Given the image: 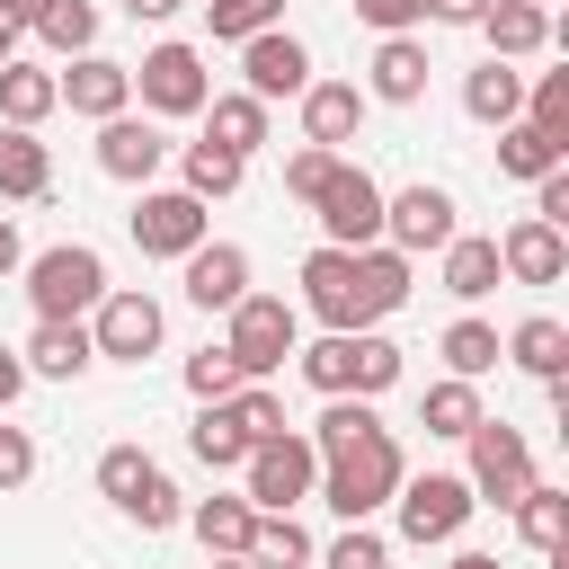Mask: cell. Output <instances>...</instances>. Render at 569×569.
Wrapping results in <instances>:
<instances>
[{"mask_svg":"<svg viewBox=\"0 0 569 569\" xmlns=\"http://www.w3.org/2000/svg\"><path fill=\"white\" fill-rule=\"evenodd\" d=\"M445 569H498V551H453Z\"/></svg>","mask_w":569,"mask_h":569,"instance_id":"11a10c76","label":"cell"},{"mask_svg":"<svg viewBox=\"0 0 569 569\" xmlns=\"http://www.w3.org/2000/svg\"><path fill=\"white\" fill-rule=\"evenodd\" d=\"M480 418H489V409H480V382H453V373L427 382V400H418V427H427V436H453V445H462Z\"/></svg>","mask_w":569,"mask_h":569,"instance_id":"f546056e","label":"cell"},{"mask_svg":"<svg viewBox=\"0 0 569 569\" xmlns=\"http://www.w3.org/2000/svg\"><path fill=\"white\" fill-rule=\"evenodd\" d=\"M489 0H427V27H480Z\"/></svg>","mask_w":569,"mask_h":569,"instance_id":"681fc988","label":"cell"},{"mask_svg":"<svg viewBox=\"0 0 569 569\" xmlns=\"http://www.w3.org/2000/svg\"><path fill=\"white\" fill-rule=\"evenodd\" d=\"M507 516H516V533H525V542H533L542 560H551V551L569 542V498H560L551 480H533V489H525V498H516Z\"/></svg>","mask_w":569,"mask_h":569,"instance_id":"836d02e7","label":"cell"},{"mask_svg":"<svg viewBox=\"0 0 569 569\" xmlns=\"http://www.w3.org/2000/svg\"><path fill=\"white\" fill-rule=\"evenodd\" d=\"M462 445H471V471H462V480H471L480 507H516V498L533 489V445H525L507 418H480Z\"/></svg>","mask_w":569,"mask_h":569,"instance_id":"4fadbf2b","label":"cell"},{"mask_svg":"<svg viewBox=\"0 0 569 569\" xmlns=\"http://www.w3.org/2000/svg\"><path fill=\"white\" fill-rule=\"evenodd\" d=\"M187 525H196V542H204V560H249V533H258V507H249V498H196V507H187Z\"/></svg>","mask_w":569,"mask_h":569,"instance_id":"cb8c5ba5","label":"cell"},{"mask_svg":"<svg viewBox=\"0 0 569 569\" xmlns=\"http://www.w3.org/2000/svg\"><path fill=\"white\" fill-rule=\"evenodd\" d=\"M27 480H36V436L0 427V489H27Z\"/></svg>","mask_w":569,"mask_h":569,"instance_id":"7dc6e473","label":"cell"},{"mask_svg":"<svg viewBox=\"0 0 569 569\" xmlns=\"http://www.w3.org/2000/svg\"><path fill=\"white\" fill-rule=\"evenodd\" d=\"M311 222H320V249H373L382 240V178L365 160H338V178L311 196Z\"/></svg>","mask_w":569,"mask_h":569,"instance_id":"52a82bcc","label":"cell"},{"mask_svg":"<svg viewBox=\"0 0 569 569\" xmlns=\"http://www.w3.org/2000/svg\"><path fill=\"white\" fill-rule=\"evenodd\" d=\"M533 9H551V0H533Z\"/></svg>","mask_w":569,"mask_h":569,"instance_id":"680465c9","label":"cell"},{"mask_svg":"<svg viewBox=\"0 0 569 569\" xmlns=\"http://www.w3.org/2000/svg\"><path fill=\"white\" fill-rule=\"evenodd\" d=\"M160 338H169V311H160V293L107 284V302L89 311V347H98L107 365H142V356H160Z\"/></svg>","mask_w":569,"mask_h":569,"instance_id":"30bf717a","label":"cell"},{"mask_svg":"<svg viewBox=\"0 0 569 569\" xmlns=\"http://www.w3.org/2000/svg\"><path fill=\"white\" fill-rule=\"evenodd\" d=\"M560 160H569V151H560L551 133H533L525 116H516V124H498V178H551Z\"/></svg>","mask_w":569,"mask_h":569,"instance_id":"e575fe53","label":"cell"},{"mask_svg":"<svg viewBox=\"0 0 569 569\" xmlns=\"http://www.w3.org/2000/svg\"><path fill=\"white\" fill-rule=\"evenodd\" d=\"M240 89H249L258 107L302 98V89H311V44H302V36H284V27L249 36V44H240Z\"/></svg>","mask_w":569,"mask_h":569,"instance_id":"5bb4252c","label":"cell"},{"mask_svg":"<svg viewBox=\"0 0 569 569\" xmlns=\"http://www.w3.org/2000/svg\"><path fill=\"white\" fill-rule=\"evenodd\" d=\"M400 480H409L400 436H391V427H365V436H347V445H329V453H320L311 498H329V507H338V525H373V516L391 507V489H400Z\"/></svg>","mask_w":569,"mask_h":569,"instance_id":"6da1fadb","label":"cell"},{"mask_svg":"<svg viewBox=\"0 0 569 569\" xmlns=\"http://www.w3.org/2000/svg\"><path fill=\"white\" fill-rule=\"evenodd\" d=\"M213 569H249V560H213Z\"/></svg>","mask_w":569,"mask_h":569,"instance_id":"6f0895ef","label":"cell"},{"mask_svg":"<svg viewBox=\"0 0 569 569\" xmlns=\"http://www.w3.org/2000/svg\"><path fill=\"white\" fill-rule=\"evenodd\" d=\"M498 347H507V356H516V365H525L533 382H569V329H560L551 311H533V320H516V329H507Z\"/></svg>","mask_w":569,"mask_h":569,"instance_id":"83f0119b","label":"cell"},{"mask_svg":"<svg viewBox=\"0 0 569 569\" xmlns=\"http://www.w3.org/2000/svg\"><path fill=\"white\" fill-rule=\"evenodd\" d=\"M53 89H62V107H71V116H89V124H107V116H124V107H133V71H124V62H107V53H80L71 71H53Z\"/></svg>","mask_w":569,"mask_h":569,"instance_id":"ac0fdd59","label":"cell"},{"mask_svg":"<svg viewBox=\"0 0 569 569\" xmlns=\"http://www.w3.org/2000/svg\"><path fill=\"white\" fill-rule=\"evenodd\" d=\"M124 231H133L142 258H187V249L213 240V213H204L187 187H142V204L124 213Z\"/></svg>","mask_w":569,"mask_h":569,"instance_id":"8fae6325","label":"cell"},{"mask_svg":"<svg viewBox=\"0 0 569 569\" xmlns=\"http://www.w3.org/2000/svg\"><path fill=\"white\" fill-rule=\"evenodd\" d=\"M356 276H365V302H373V320L409 302V258H400L391 240H373V249H356Z\"/></svg>","mask_w":569,"mask_h":569,"instance_id":"74e56055","label":"cell"},{"mask_svg":"<svg viewBox=\"0 0 569 569\" xmlns=\"http://www.w3.org/2000/svg\"><path fill=\"white\" fill-rule=\"evenodd\" d=\"M187 391H196V400H231V391H240L231 347H196V356H187Z\"/></svg>","mask_w":569,"mask_h":569,"instance_id":"7bdbcfd3","label":"cell"},{"mask_svg":"<svg viewBox=\"0 0 569 569\" xmlns=\"http://www.w3.org/2000/svg\"><path fill=\"white\" fill-rule=\"evenodd\" d=\"M36 44H44V53H62V62L98 53V9H89V0H53V9L36 18Z\"/></svg>","mask_w":569,"mask_h":569,"instance_id":"8d00e7d4","label":"cell"},{"mask_svg":"<svg viewBox=\"0 0 569 569\" xmlns=\"http://www.w3.org/2000/svg\"><path fill=\"white\" fill-rule=\"evenodd\" d=\"M356 18H365L373 36H418V27H427V0H356Z\"/></svg>","mask_w":569,"mask_h":569,"instance_id":"bcb514c9","label":"cell"},{"mask_svg":"<svg viewBox=\"0 0 569 569\" xmlns=\"http://www.w3.org/2000/svg\"><path fill=\"white\" fill-rule=\"evenodd\" d=\"M533 222H551V231H569V160H560L551 178H533Z\"/></svg>","mask_w":569,"mask_h":569,"instance_id":"c3c4849f","label":"cell"},{"mask_svg":"<svg viewBox=\"0 0 569 569\" xmlns=\"http://www.w3.org/2000/svg\"><path fill=\"white\" fill-rule=\"evenodd\" d=\"M436 356H445V373H453V382H480V373H498V356H507V347H498V329H489V320H453V329L436 338Z\"/></svg>","mask_w":569,"mask_h":569,"instance_id":"d6a6232c","label":"cell"},{"mask_svg":"<svg viewBox=\"0 0 569 569\" xmlns=\"http://www.w3.org/2000/svg\"><path fill=\"white\" fill-rule=\"evenodd\" d=\"M222 409H231V427H240L249 445H267V436H284V400H276L267 382H240V391H231Z\"/></svg>","mask_w":569,"mask_h":569,"instance_id":"b9f144b4","label":"cell"},{"mask_svg":"<svg viewBox=\"0 0 569 569\" xmlns=\"http://www.w3.org/2000/svg\"><path fill=\"white\" fill-rule=\"evenodd\" d=\"M169 9H178V0H124V18H133V27H160Z\"/></svg>","mask_w":569,"mask_h":569,"instance_id":"816d5d0a","label":"cell"},{"mask_svg":"<svg viewBox=\"0 0 569 569\" xmlns=\"http://www.w3.org/2000/svg\"><path fill=\"white\" fill-rule=\"evenodd\" d=\"M160 160H169V133H160L151 116H133V107H124V116H107V124H98V169H107V178L151 187V178H160Z\"/></svg>","mask_w":569,"mask_h":569,"instance_id":"2e32d148","label":"cell"},{"mask_svg":"<svg viewBox=\"0 0 569 569\" xmlns=\"http://www.w3.org/2000/svg\"><path fill=\"white\" fill-rule=\"evenodd\" d=\"M462 222H453V196L445 187H400V196H382V240L400 249V258H427V249H445Z\"/></svg>","mask_w":569,"mask_h":569,"instance_id":"9a60e30c","label":"cell"},{"mask_svg":"<svg viewBox=\"0 0 569 569\" xmlns=\"http://www.w3.org/2000/svg\"><path fill=\"white\" fill-rule=\"evenodd\" d=\"M18 36H27V27H9V18H0V62H18Z\"/></svg>","mask_w":569,"mask_h":569,"instance_id":"9f6ffc18","label":"cell"},{"mask_svg":"<svg viewBox=\"0 0 569 569\" xmlns=\"http://www.w3.org/2000/svg\"><path fill=\"white\" fill-rule=\"evenodd\" d=\"M311 560V533L293 525V516H258V533H249V569H302Z\"/></svg>","mask_w":569,"mask_h":569,"instance_id":"ab89813d","label":"cell"},{"mask_svg":"<svg viewBox=\"0 0 569 569\" xmlns=\"http://www.w3.org/2000/svg\"><path fill=\"white\" fill-rule=\"evenodd\" d=\"M293 373L320 391V400H382L400 382V347L382 329H347V338H320V347H293Z\"/></svg>","mask_w":569,"mask_h":569,"instance_id":"7a4b0ae2","label":"cell"},{"mask_svg":"<svg viewBox=\"0 0 569 569\" xmlns=\"http://www.w3.org/2000/svg\"><path fill=\"white\" fill-rule=\"evenodd\" d=\"M9 267H27V249H18V222L0 213V276H9Z\"/></svg>","mask_w":569,"mask_h":569,"instance_id":"db71d44e","label":"cell"},{"mask_svg":"<svg viewBox=\"0 0 569 569\" xmlns=\"http://www.w3.org/2000/svg\"><path fill=\"white\" fill-rule=\"evenodd\" d=\"M204 142H213V151H231V160H249V151L267 142V107H258L249 89H222V98H204Z\"/></svg>","mask_w":569,"mask_h":569,"instance_id":"484cf974","label":"cell"},{"mask_svg":"<svg viewBox=\"0 0 569 569\" xmlns=\"http://www.w3.org/2000/svg\"><path fill=\"white\" fill-rule=\"evenodd\" d=\"M462 116H471V124H516V116H525V71H516V62H480V71L462 80Z\"/></svg>","mask_w":569,"mask_h":569,"instance_id":"f1b7e54d","label":"cell"},{"mask_svg":"<svg viewBox=\"0 0 569 569\" xmlns=\"http://www.w3.org/2000/svg\"><path fill=\"white\" fill-rule=\"evenodd\" d=\"M18 365H27V382H80V373L98 365L89 320H36L27 347H18Z\"/></svg>","mask_w":569,"mask_h":569,"instance_id":"ffe728a7","label":"cell"},{"mask_svg":"<svg viewBox=\"0 0 569 569\" xmlns=\"http://www.w3.org/2000/svg\"><path fill=\"white\" fill-rule=\"evenodd\" d=\"M133 98H142V116L160 124V116H204V98H213V71H204V53L196 44H151L142 62H133Z\"/></svg>","mask_w":569,"mask_h":569,"instance_id":"ba28073f","label":"cell"},{"mask_svg":"<svg viewBox=\"0 0 569 569\" xmlns=\"http://www.w3.org/2000/svg\"><path fill=\"white\" fill-rule=\"evenodd\" d=\"M44 187H53V160H44V142L0 124V196H9V204H36Z\"/></svg>","mask_w":569,"mask_h":569,"instance_id":"1f68e13d","label":"cell"},{"mask_svg":"<svg viewBox=\"0 0 569 569\" xmlns=\"http://www.w3.org/2000/svg\"><path fill=\"white\" fill-rule=\"evenodd\" d=\"M302 311L347 338V329H373V302H365V276H356V249H311L302 258Z\"/></svg>","mask_w":569,"mask_h":569,"instance_id":"7c38bea8","label":"cell"},{"mask_svg":"<svg viewBox=\"0 0 569 569\" xmlns=\"http://www.w3.org/2000/svg\"><path fill=\"white\" fill-rule=\"evenodd\" d=\"M427 36H382L373 44V80H365V98H382V107H418L427 98Z\"/></svg>","mask_w":569,"mask_h":569,"instance_id":"7402d4cb","label":"cell"},{"mask_svg":"<svg viewBox=\"0 0 569 569\" xmlns=\"http://www.w3.org/2000/svg\"><path fill=\"white\" fill-rule=\"evenodd\" d=\"M525 124H533V133H551V142L569 151V71L525 80Z\"/></svg>","mask_w":569,"mask_h":569,"instance_id":"60d3db41","label":"cell"},{"mask_svg":"<svg viewBox=\"0 0 569 569\" xmlns=\"http://www.w3.org/2000/svg\"><path fill=\"white\" fill-rule=\"evenodd\" d=\"M240 178H249V160H231V151H213V142H187V151H178V187H187L196 204L231 196Z\"/></svg>","mask_w":569,"mask_h":569,"instance_id":"d590c367","label":"cell"},{"mask_svg":"<svg viewBox=\"0 0 569 569\" xmlns=\"http://www.w3.org/2000/svg\"><path fill=\"white\" fill-rule=\"evenodd\" d=\"M338 160H347V151H311V142H302V151L284 160V196H293V204H311V196L338 178Z\"/></svg>","mask_w":569,"mask_h":569,"instance_id":"ee69618b","label":"cell"},{"mask_svg":"<svg viewBox=\"0 0 569 569\" xmlns=\"http://www.w3.org/2000/svg\"><path fill=\"white\" fill-rule=\"evenodd\" d=\"M98 498L116 507V516H133L142 533H160V525H178L187 507H178V489H169V471L142 453V445H107L98 453Z\"/></svg>","mask_w":569,"mask_h":569,"instance_id":"8992f818","label":"cell"},{"mask_svg":"<svg viewBox=\"0 0 569 569\" xmlns=\"http://www.w3.org/2000/svg\"><path fill=\"white\" fill-rule=\"evenodd\" d=\"M53 107H62V89H53L44 62H0V124L9 133H36Z\"/></svg>","mask_w":569,"mask_h":569,"instance_id":"d4e9b609","label":"cell"},{"mask_svg":"<svg viewBox=\"0 0 569 569\" xmlns=\"http://www.w3.org/2000/svg\"><path fill=\"white\" fill-rule=\"evenodd\" d=\"M498 276H516V284H560L569 276V231H551V222H507L498 231Z\"/></svg>","mask_w":569,"mask_h":569,"instance_id":"d6986e66","label":"cell"},{"mask_svg":"<svg viewBox=\"0 0 569 569\" xmlns=\"http://www.w3.org/2000/svg\"><path fill=\"white\" fill-rule=\"evenodd\" d=\"M471 507H480V498H471V480H462V471H418V480H400V489H391L400 542H418V551H427V542H453V533L471 525Z\"/></svg>","mask_w":569,"mask_h":569,"instance_id":"9c48e42d","label":"cell"},{"mask_svg":"<svg viewBox=\"0 0 569 569\" xmlns=\"http://www.w3.org/2000/svg\"><path fill=\"white\" fill-rule=\"evenodd\" d=\"M222 320H231V329H222V347H231L240 382H267V373H284V356L302 347V311H293L284 293H240Z\"/></svg>","mask_w":569,"mask_h":569,"instance_id":"277c9868","label":"cell"},{"mask_svg":"<svg viewBox=\"0 0 569 569\" xmlns=\"http://www.w3.org/2000/svg\"><path fill=\"white\" fill-rule=\"evenodd\" d=\"M44 9H53V0H0V18H9V27H36Z\"/></svg>","mask_w":569,"mask_h":569,"instance_id":"f5cc1de1","label":"cell"},{"mask_svg":"<svg viewBox=\"0 0 569 569\" xmlns=\"http://www.w3.org/2000/svg\"><path fill=\"white\" fill-rule=\"evenodd\" d=\"M311 480H320V453H311V436H302V427H284V436L249 445V462H240V498H249L258 516H293V507L311 498Z\"/></svg>","mask_w":569,"mask_h":569,"instance_id":"5b68a950","label":"cell"},{"mask_svg":"<svg viewBox=\"0 0 569 569\" xmlns=\"http://www.w3.org/2000/svg\"><path fill=\"white\" fill-rule=\"evenodd\" d=\"M178 276H187L178 293H187L196 311H231V302L249 293V249H240V240H204V249L178 258Z\"/></svg>","mask_w":569,"mask_h":569,"instance_id":"e0dca14e","label":"cell"},{"mask_svg":"<svg viewBox=\"0 0 569 569\" xmlns=\"http://www.w3.org/2000/svg\"><path fill=\"white\" fill-rule=\"evenodd\" d=\"M329 569H391V542H382L373 525H347V533L329 542Z\"/></svg>","mask_w":569,"mask_h":569,"instance_id":"f6af8a7d","label":"cell"},{"mask_svg":"<svg viewBox=\"0 0 569 569\" xmlns=\"http://www.w3.org/2000/svg\"><path fill=\"white\" fill-rule=\"evenodd\" d=\"M480 36H489V62H533L551 44V9L533 0H489L480 9Z\"/></svg>","mask_w":569,"mask_h":569,"instance_id":"603a6c76","label":"cell"},{"mask_svg":"<svg viewBox=\"0 0 569 569\" xmlns=\"http://www.w3.org/2000/svg\"><path fill=\"white\" fill-rule=\"evenodd\" d=\"M27 391V365H18V347H0V409Z\"/></svg>","mask_w":569,"mask_h":569,"instance_id":"f907efd6","label":"cell"},{"mask_svg":"<svg viewBox=\"0 0 569 569\" xmlns=\"http://www.w3.org/2000/svg\"><path fill=\"white\" fill-rule=\"evenodd\" d=\"M187 453H196L204 471H240V462H249V436L231 427V409H222V400H196V427H187Z\"/></svg>","mask_w":569,"mask_h":569,"instance_id":"4dcf8cb0","label":"cell"},{"mask_svg":"<svg viewBox=\"0 0 569 569\" xmlns=\"http://www.w3.org/2000/svg\"><path fill=\"white\" fill-rule=\"evenodd\" d=\"M436 258H445V293H453V302L498 293V240H489V231H453Z\"/></svg>","mask_w":569,"mask_h":569,"instance_id":"4316f807","label":"cell"},{"mask_svg":"<svg viewBox=\"0 0 569 569\" xmlns=\"http://www.w3.org/2000/svg\"><path fill=\"white\" fill-rule=\"evenodd\" d=\"M204 27H213V44H249V36L284 27V0H204Z\"/></svg>","mask_w":569,"mask_h":569,"instance_id":"f35d334b","label":"cell"},{"mask_svg":"<svg viewBox=\"0 0 569 569\" xmlns=\"http://www.w3.org/2000/svg\"><path fill=\"white\" fill-rule=\"evenodd\" d=\"M365 107H373V98H365L356 80H311V89H302V142H311V151H347L356 124H365Z\"/></svg>","mask_w":569,"mask_h":569,"instance_id":"44dd1931","label":"cell"},{"mask_svg":"<svg viewBox=\"0 0 569 569\" xmlns=\"http://www.w3.org/2000/svg\"><path fill=\"white\" fill-rule=\"evenodd\" d=\"M27 302H36V320H89V311L107 302V258H98L89 240L36 249V258H27Z\"/></svg>","mask_w":569,"mask_h":569,"instance_id":"3957f363","label":"cell"}]
</instances>
